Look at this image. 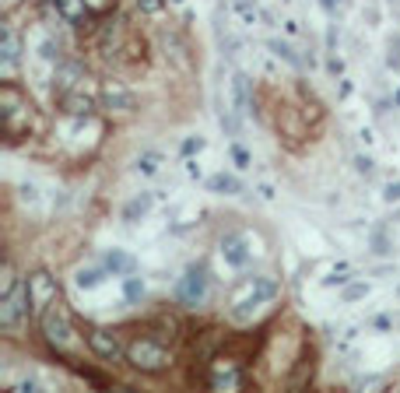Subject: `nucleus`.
<instances>
[{"label":"nucleus","instance_id":"f257e3e1","mask_svg":"<svg viewBox=\"0 0 400 393\" xmlns=\"http://www.w3.org/2000/svg\"><path fill=\"white\" fill-rule=\"evenodd\" d=\"M32 127H35V109H32L28 95L18 85L4 81V88H0V130H4L7 144L28 137Z\"/></svg>","mask_w":400,"mask_h":393},{"label":"nucleus","instance_id":"f03ea898","mask_svg":"<svg viewBox=\"0 0 400 393\" xmlns=\"http://www.w3.org/2000/svg\"><path fill=\"white\" fill-rule=\"evenodd\" d=\"M274 295H278L274 278L249 274V278H242V281L228 292V312H232V319L246 323V319H249V316H257V309H260V305H267Z\"/></svg>","mask_w":400,"mask_h":393},{"label":"nucleus","instance_id":"7ed1b4c3","mask_svg":"<svg viewBox=\"0 0 400 393\" xmlns=\"http://www.w3.org/2000/svg\"><path fill=\"white\" fill-rule=\"evenodd\" d=\"M127 362L137 369V373H148V376H158L172 365V355L155 341V337H137L127 344Z\"/></svg>","mask_w":400,"mask_h":393},{"label":"nucleus","instance_id":"20e7f679","mask_svg":"<svg viewBox=\"0 0 400 393\" xmlns=\"http://www.w3.org/2000/svg\"><path fill=\"white\" fill-rule=\"evenodd\" d=\"M39 323H42V334H46L49 348L67 351V348L74 344V323H71V312H67V305H64L60 298H53V302L46 305V312L39 316Z\"/></svg>","mask_w":400,"mask_h":393},{"label":"nucleus","instance_id":"39448f33","mask_svg":"<svg viewBox=\"0 0 400 393\" xmlns=\"http://www.w3.org/2000/svg\"><path fill=\"white\" fill-rule=\"evenodd\" d=\"M176 302L180 305H187V309H197L207 302V295H211V274H207V267L204 264H194V267H187V274L176 281Z\"/></svg>","mask_w":400,"mask_h":393},{"label":"nucleus","instance_id":"423d86ee","mask_svg":"<svg viewBox=\"0 0 400 393\" xmlns=\"http://www.w3.org/2000/svg\"><path fill=\"white\" fill-rule=\"evenodd\" d=\"M25 312H32L28 281H14L11 288H4V298H0V327H4V330H14Z\"/></svg>","mask_w":400,"mask_h":393},{"label":"nucleus","instance_id":"0eeeda50","mask_svg":"<svg viewBox=\"0 0 400 393\" xmlns=\"http://www.w3.org/2000/svg\"><path fill=\"white\" fill-rule=\"evenodd\" d=\"M207 387H211V390H242V387H246V373H242L239 362H232V358H218V362L211 365Z\"/></svg>","mask_w":400,"mask_h":393},{"label":"nucleus","instance_id":"6e6552de","mask_svg":"<svg viewBox=\"0 0 400 393\" xmlns=\"http://www.w3.org/2000/svg\"><path fill=\"white\" fill-rule=\"evenodd\" d=\"M53 298H60L57 281H53L46 271H35V274L28 278V302H32V312H35V316H42V312H46V305H49Z\"/></svg>","mask_w":400,"mask_h":393},{"label":"nucleus","instance_id":"1a4fd4ad","mask_svg":"<svg viewBox=\"0 0 400 393\" xmlns=\"http://www.w3.org/2000/svg\"><path fill=\"white\" fill-rule=\"evenodd\" d=\"M88 348L99 355L102 362H109V365H112V362H119V358L127 355V348L116 341V334H112V330H102V327L88 330Z\"/></svg>","mask_w":400,"mask_h":393},{"label":"nucleus","instance_id":"9d476101","mask_svg":"<svg viewBox=\"0 0 400 393\" xmlns=\"http://www.w3.org/2000/svg\"><path fill=\"white\" fill-rule=\"evenodd\" d=\"M18 60H21V39L11 25L0 28V71H4V81H11V74L18 71Z\"/></svg>","mask_w":400,"mask_h":393},{"label":"nucleus","instance_id":"9b49d317","mask_svg":"<svg viewBox=\"0 0 400 393\" xmlns=\"http://www.w3.org/2000/svg\"><path fill=\"white\" fill-rule=\"evenodd\" d=\"M57 98H64L67 92H74V88H81V81H85V67L78 64V60H67V64H57Z\"/></svg>","mask_w":400,"mask_h":393},{"label":"nucleus","instance_id":"f8f14e48","mask_svg":"<svg viewBox=\"0 0 400 393\" xmlns=\"http://www.w3.org/2000/svg\"><path fill=\"white\" fill-rule=\"evenodd\" d=\"M221 257H225L232 267H246V264H249L246 235H242V232H228V235L221 239Z\"/></svg>","mask_w":400,"mask_h":393},{"label":"nucleus","instance_id":"ddd939ff","mask_svg":"<svg viewBox=\"0 0 400 393\" xmlns=\"http://www.w3.org/2000/svg\"><path fill=\"white\" fill-rule=\"evenodd\" d=\"M60 109L67 116H92L95 112V98L88 95L85 85H81V88H74V92H67V95L60 98Z\"/></svg>","mask_w":400,"mask_h":393},{"label":"nucleus","instance_id":"4468645a","mask_svg":"<svg viewBox=\"0 0 400 393\" xmlns=\"http://www.w3.org/2000/svg\"><path fill=\"white\" fill-rule=\"evenodd\" d=\"M232 98H235V116H249L253 112V102H249V78L239 71L232 78Z\"/></svg>","mask_w":400,"mask_h":393},{"label":"nucleus","instance_id":"2eb2a0df","mask_svg":"<svg viewBox=\"0 0 400 393\" xmlns=\"http://www.w3.org/2000/svg\"><path fill=\"white\" fill-rule=\"evenodd\" d=\"M102 98H105V105H109V109H119V112H134V105H137L134 95H130L123 85H116V81H112V85H105Z\"/></svg>","mask_w":400,"mask_h":393},{"label":"nucleus","instance_id":"dca6fc26","mask_svg":"<svg viewBox=\"0 0 400 393\" xmlns=\"http://www.w3.org/2000/svg\"><path fill=\"white\" fill-rule=\"evenodd\" d=\"M105 267H109V274H134L137 271V260L130 257V253H123V250H109L105 253Z\"/></svg>","mask_w":400,"mask_h":393},{"label":"nucleus","instance_id":"f3484780","mask_svg":"<svg viewBox=\"0 0 400 393\" xmlns=\"http://www.w3.org/2000/svg\"><path fill=\"white\" fill-rule=\"evenodd\" d=\"M88 11H92L88 0H57V14H60L64 21H81Z\"/></svg>","mask_w":400,"mask_h":393},{"label":"nucleus","instance_id":"a211bd4d","mask_svg":"<svg viewBox=\"0 0 400 393\" xmlns=\"http://www.w3.org/2000/svg\"><path fill=\"white\" fill-rule=\"evenodd\" d=\"M207 187H211L214 194H225V196L242 194V183H239L235 176H228V172H218V176H211V180H207Z\"/></svg>","mask_w":400,"mask_h":393},{"label":"nucleus","instance_id":"6ab92c4d","mask_svg":"<svg viewBox=\"0 0 400 393\" xmlns=\"http://www.w3.org/2000/svg\"><path fill=\"white\" fill-rule=\"evenodd\" d=\"M151 204H155V196L151 194H141V196H134L127 207H123V221L130 225V221H137V218H144L148 211H151Z\"/></svg>","mask_w":400,"mask_h":393},{"label":"nucleus","instance_id":"aec40b11","mask_svg":"<svg viewBox=\"0 0 400 393\" xmlns=\"http://www.w3.org/2000/svg\"><path fill=\"white\" fill-rule=\"evenodd\" d=\"M116 49H119V25L109 21V25L102 28V35H99V53L102 57H116Z\"/></svg>","mask_w":400,"mask_h":393},{"label":"nucleus","instance_id":"412c9836","mask_svg":"<svg viewBox=\"0 0 400 393\" xmlns=\"http://www.w3.org/2000/svg\"><path fill=\"white\" fill-rule=\"evenodd\" d=\"M141 176H155L158 169H162V155L158 151H144L141 158H137V165H134Z\"/></svg>","mask_w":400,"mask_h":393},{"label":"nucleus","instance_id":"4be33fe9","mask_svg":"<svg viewBox=\"0 0 400 393\" xmlns=\"http://www.w3.org/2000/svg\"><path fill=\"white\" fill-rule=\"evenodd\" d=\"M105 271L109 267H85V271H78V288H95V285H102V278H105Z\"/></svg>","mask_w":400,"mask_h":393},{"label":"nucleus","instance_id":"5701e85b","mask_svg":"<svg viewBox=\"0 0 400 393\" xmlns=\"http://www.w3.org/2000/svg\"><path fill=\"white\" fill-rule=\"evenodd\" d=\"M123 292H127V302H141V298H144V281H141V278H134V274H127Z\"/></svg>","mask_w":400,"mask_h":393},{"label":"nucleus","instance_id":"b1692460","mask_svg":"<svg viewBox=\"0 0 400 393\" xmlns=\"http://www.w3.org/2000/svg\"><path fill=\"white\" fill-rule=\"evenodd\" d=\"M267 46H271V49H274V53H278V57H281V60H288V64H292V67H299V64H302L299 57H295V49H292V46H288V42H281V39H271V42H267Z\"/></svg>","mask_w":400,"mask_h":393},{"label":"nucleus","instance_id":"393cba45","mask_svg":"<svg viewBox=\"0 0 400 393\" xmlns=\"http://www.w3.org/2000/svg\"><path fill=\"white\" fill-rule=\"evenodd\" d=\"M218 123H221V130H225L228 137H239V119H235V116H232L225 105L218 109Z\"/></svg>","mask_w":400,"mask_h":393},{"label":"nucleus","instance_id":"a878e982","mask_svg":"<svg viewBox=\"0 0 400 393\" xmlns=\"http://www.w3.org/2000/svg\"><path fill=\"white\" fill-rule=\"evenodd\" d=\"M228 151H232V162H235V169H249V165H253V158H249V151H246L242 144H235V141H232V148H228Z\"/></svg>","mask_w":400,"mask_h":393},{"label":"nucleus","instance_id":"bb28decb","mask_svg":"<svg viewBox=\"0 0 400 393\" xmlns=\"http://www.w3.org/2000/svg\"><path fill=\"white\" fill-rule=\"evenodd\" d=\"M39 53H42V60H53V64H60V46H57L53 39H46V42L39 46Z\"/></svg>","mask_w":400,"mask_h":393},{"label":"nucleus","instance_id":"cd10ccee","mask_svg":"<svg viewBox=\"0 0 400 393\" xmlns=\"http://www.w3.org/2000/svg\"><path fill=\"white\" fill-rule=\"evenodd\" d=\"M165 7V0H137V11L141 14H158Z\"/></svg>","mask_w":400,"mask_h":393},{"label":"nucleus","instance_id":"c85d7f7f","mask_svg":"<svg viewBox=\"0 0 400 393\" xmlns=\"http://www.w3.org/2000/svg\"><path fill=\"white\" fill-rule=\"evenodd\" d=\"M387 64H390V67H400V35L390 39V57H387Z\"/></svg>","mask_w":400,"mask_h":393},{"label":"nucleus","instance_id":"c756f323","mask_svg":"<svg viewBox=\"0 0 400 393\" xmlns=\"http://www.w3.org/2000/svg\"><path fill=\"white\" fill-rule=\"evenodd\" d=\"M355 169H358V172H365V176H372V158L358 155V158H355Z\"/></svg>","mask_w":400,"mask_h":393},{"label":"nucleus","instance_id":"7c9ffc66","mask_svg":"<svg viewBox=\"0 0 400 393\" xmlns=\"http://www.w3.org/2000/svg\"><path fill=\"white\" fill-rule=\"evenodd\" d=\"M383 200H387V204H400V183H390L387 194H383Z\"/></svg>","mask_w":400,"mask_h":393},{"label":"nucleus","instance_id":"2f4dec72","mask_svg":"<svg viewBox=\"0 0 400 393\" xmlns=\"http://www.w3.org/2000/svg\"><path fill=\"white\" fill-rule=\"evenodd\" d=\"M204 148V137H190L187 144H183V155H194V151H200Z\"/></svg>","mask_w":400,"mask_h":393},{"label":"nucleus","instance_id":"473e14b6","mask_svg":"<svg viewBox=\"0 0 400 393\" xmlns=\"http://www.w3.org/2000/svg\"><path fill=\"white\" fill-rule=\"evenodd\" d=\"M365 292H369L365 285H355V288H348V292H344V302H355V298H362Z\"/></svg>","mask_w":400,"mask_h":393},{"label":"nucleus","instance_id":"72a5a7b5","mask_svg":"<svg viewBox=\"0 0 400 393\" xmlns=\"http://www.w3.org/2000/svg\"><path fill=\"white\" fill-rule=\"evenodd\" d=\"M112 4H116V0H88V7H92V11H109Z\"/></svg>","mask_w":400,"mask_h":393},{"label":"nucleus","instance_id":"f704fd0d","mask_svg":"<svg viewBox=\"0 0 400 393\" xmlns=\"http://www.w3.org/2000/svg\"><path fill=\"white\" fill-rule=\"evenodd\" d=\"M14 390H35V380H32V376H28V380H18Z\"/></svg>","mask_w":400,"mask_h":393},{"label":"nucleus","instance_id":"c9c22d12","mask_svg":"<svg viewBox=\"0 0 400 393\" xmlns=\"http://www.w3.org/2000/svg\"><path fill=\"white\" fill-rule=\"evenodd\" d=\"M323 4H327V7H337V4H341V0H323Z\"/></svg>","mask_w":400,"mask_h":393},{"label":"nucleus","instance_id":"e433bc0d","mask_svg":"<svg viewBox=\"0 0 400 393\" xmlns=\"http://www.w3.org/2000/svg\"><path fill=\"white\" fill-rule=\"evenodd\" d=\"M235 4H253V0H235Z\"/></svg>","mask_w":400,"mask_h":393}]
</instances>
